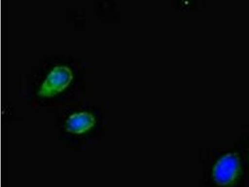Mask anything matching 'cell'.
<instances>
[{"label":"cell","instance_id":"obj_3","mask_svg":"<svg viewBox=\"0 0 249 187\" xmlns=\"http://www.w3.org/2000/svg\"><path fill=\"white\" fill-rule=\"evenodd\" d=\"M92 113L82 112L71 115L66 121V131L75 134H81L90 130L95 124Z\"/></svg>","mask_w":249,"mask_h":187},{"label":"cell","instance_id":"obj_1","mask_svg":"<svg viewBox=\"0 0 249 187\" xmlns=\"http://www.w3.org/2000/svg\"><path fill=\"white\" fill-rule=\"evenodd\" d=\"M240 170L241 164L239 156L236 153H228L215 163L213 168V178L219 186H230L237 179Z\"/></svg>","mask_w":249,"mask_h":187},{"label":"cell","instance_id":"obj_2","mask_svg":"<svg viewBox=\"0 0 249 187\" xmlns=\"http://www.w3.org/2000/svg\"><path fill=\"white\" fill-rule=\"evenodd\" d=\"M72 79V73L68 67H57L51 73L44 82L39 94L51 95L63 90Z\"/></svg>","mask_w":249,"mask_h":187}]
</instances>
